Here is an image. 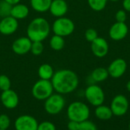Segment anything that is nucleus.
Listing matches in <instances>:
<instances>
[{"instance_id":"24","label":"nucleus","mask_w":130,"mask_h":130,"mask_svg":"<svg viewBox=\"0 0 130 130\" xmlns=\"http://www.w3.org/2000/svg\"><path fill=\"white\" fill-rule=\"evenodd\" d=\"M44 50V45L43 44V41H32L31 48H30V52L34 56H39L40 55Z\"/></svg>"},{"instance_id":"38","label":"nucleus","mask_w":130,"mask_h":130,"mask_svg":"<svg viewBox=\"0 0 130 130\" xmlns=\"http://www.w3.org/2000/svg\"><path fill=\"white\" fill-rule=\"evenodd\" d=\"M0 130H5V129H0Z\"/></svg>"},{"instance_id":"7","label":"nucleus","mask_w":130,"mask_h":130,"mask_svg":"<svg viewBox=\"0 0 130 130\" xmlns=\"http://www.w3.org/2000/svg\"><path fill=\"white\" fill-rule=\"evenodd\" d=\"M85 97L86 100L93 107H98L102 105L105 100V93L103 89L95 84L88 85L85 90Z\"/></svg>"},{"instance_id":"19","label":"nucleus","mask_w":130,"mask_h":130,"mask_svg":"<svg viewBox=\"0 0 130 130\" xmlns=\"http://www.w3.org/2000/svg\"><path fill=\"white\" fill-rule=\"evenodd\" d=\"M94 114L95 116L101 120H109L113 116L110 107L103 104L96 107Z\"/></svg>"},{"instance_id":"6","label":"nucleus","mask_w":130,"mask_h":130,"mask_svg":"<svg viewBox=\"0 0 130 130\" xmlns=\"http://www.w3.org/2000/svg\"><path fill=\"white\" fill-rule=\"evenodd\" d=\"M66 106V100L60 93H56L50 96L44 102L45 111L50 115H57Z\"/></svg>"},{"instance_id":"29","label":"nucleus","mask_w":130,"mask_h":130,"mask_svg":"<svg viewBox=\"0 0 130 130\" xmlns=\"http://www.w3.org/2000/svg\"><path fill=\"white\" fill-rule=\"evenodd\" d=\"M11 125V120L6 114L0 115V129L7 130Z\"/></svg>"},{"instance_id":"22","label":"nucleus","mask_w":130,"mask_h":130,"mask_svg":"<svg viewBox=\"0 0 130 130\" xmlns=\"http://www.w3.org/2000/svg\"><path fill=\"white\" fill-rule=\"evenodd\" d=\"M66 41L63 37L53 34L50 39V46L52 50L55 51H59L63 49Z\"/></svg>"},{"instance_id":"40","label":"nucleus","mask_w":130,"mask_h":130,"mask_svg":"<svg viewBox=\"0 0 130 130\" xmlns=\"http://www.w3.org/2000/svg\"><path fill=\"white\" fill-rule=\"evenodd\" d=\"M129 60H130V58H129Z\"/></svg>"},{"instance_id":"14","label":"nucleus","mask_w":130,"mask_h":130,"mask_svg":"<svg viewBox=\"0 0 130 130\" xmlns=\"http://www.w3.org/2000/svg\"><path fill=\"white\" fill-rule=\"evenodd\" d=\"M0 100L2 105L8 110L16 108L19 103V97L18 93L11 89L2 91Z\"/></svg>"},{"instance_id":"12","label":"nucleus","mask_w":130,"mask_h":130,"mask_svg":"<svg viewBox=\"0 0 130 130\" xmlns=\"http://www.w3.org/2000/svg\"><path fill=\"white\" fill-rule=\"evenodd\" d=\"M18 20L11 15L2 17L0 20V34L3 35H11L14 34L18 29Z\"/></svg>"},{"instance_id":"18","label":"nucleus","mask_w":130,"mask_h":130,"mask_svg":"<svg viewBox=\"0 0 130 130\" xmlns=\"http://www.w3.org/2000/svg\"><path fill=\"white\" fill-rule=\"evenodd\" d=\"M90 77L94 83H101L105 81L110 76L107 68L100 67L93 70Z\"/></svg>"},{"instance_id":"25","label":"nucleus","mask_w":130,"mask_h":130,"mask_svg":"<svg viewBox=\"0 0 130 130\" xmlns=\"http://www.w3.org/2000/svg\"><path fill=\"white\" fill-rule=\"evenodd\" d=\"M12 8V5L6 2L4 0L0 2V15L1 17H5L11 15V11Z\"/></svg>"},{"instance_id":"17","label":"nucleus","mask_w":130,"mask_h":130,"mask_svg":"<svg viewBox=\"0 0 130 130\" xmlns=\"http://www.w3.org/2000/svg\"><path fill=\"white\" fill-rule=\"evenodd\" d=\"M30 12V9L27 5L22 4V3H18L14 5H12V8L11 11V16L16 18L17 20H21L26 18Z\"/></svg>"},{"instance_id":"8","label":"nucleus","mask_w":130,"mask_h":130,"mask_svg":"<svg viewBox=\"0 0 130 130\" xmlns=\"http://www.w3.org/2000/svg\"><path fill=\"white\" fill-rule=\"evenodd\" d=\"M129 100L123 94L115 96L113 98L110 106L113 115L116 116H123L126 115L129 110Z\"/></svg>"},{"instance_id":"5","label":"nucleus","mask_w":130,"mask_h":130,"mask_svg":"<svg viewBox=\"0 0 130 130\" xmlns=\"http://www.w3.org/2000/svg\"><path fill=\"white\" fill-rule=\"evenodd\" d=\"M54 89L51 80L40 79L34 83L31 93L33 97L38 100H45L53 93Z\"/></svg>"},{"instance_id":"31","label":"nucleus","mask_w":130,"mask_h":130,"mask_svg":"<svg viewBox=\"0 0 130 130\" xmlns=\"http://www.w3.org/2000/svg\"><path fill=\"white\" fill-rule=\"evenodd\" d=\"M126 17H127L126 11L124 9H120V10H118L116 12V15H115L116 21H119V22H126Z\"/></svg>"},{"instance_id":"15","label":"nucleus","mask_w":130,"mask_h":130,"mask_svg":"<svg viewBox=\"0 0 130 130\" xmlns=\"http://www.w3.org/2000/svg\"><path fill=\"white\" fill-rule=\"evenodd\" d=\"M32 41L29 38L20 37L15 39L11 44V50L18 55H24L30 51Z\"/></svg>"},{"instance_id":"26","label":"nucleus","mask_w":130,"mask_h":130,"mask_svg":"<svg viewBox=\"0 0 130 130\" xmlns=\"http://www.w3.org/2000/svg\"><path fill=\"white\" fill-rule=\"evenodd\" d=\"M11 82L10 78L5 74H0V90L5 91L11 89Z\"/></svg>"},{"instance_id":"32","label":"nucleus","mask_w":130,"mask_h":130,"mask_svg":"<svg viewBox=\"0 0 130 130\" xmlns=\"http://www.w3.org/2000/svg\"><path fill=\"white\" fill-rule=\"evenodd\" d=\"M79 124L80 123H78L76 121L69 120V122L67 124V128L69 130H78Z\"/></svg>"},{"instance_id":"36","label":"nucleus","mask_w":130,"mask_h":130,"mask_svg":"<svg viewBox=\"0 0 130 130\" xmlns=\"http://www.w3.org/2000/svg\"><path fill=\"white\" fill-rule=\"evenodd\" d=\"M108 1H110V2H118V1H120V0H108Z\"/></svg>"},{"instance_id":"33","label":"nucleus","mask_w":130,"mask_h":130,"mask_svg":"<svg viewBox=\"0 0 130 130\" xmlns=\"http://www.w3.org/2000/svg\"><path fill=\"white\" fill-rule=\"evenodd\" d=\"M122 5L126 11L130 12V0H123Z\"/></svg>"},{"instance_id":"28","label":"nucleus","mask_w":130,"mask_h":130,"mask_svg":"<svg viewBox=\"0 0 130 130\" xmlns=\"http://www.w3.org/2000/svg\"><path fill=\"white\" fill-rule=\"evenodd\" d=\"M98 37V31L94 28H88L85 32V38L89 42H92Z\"/></svg>"},{"instance_id":"27","label":"nucleus","mask_w":130,"mask_h":130,"mask_svg":"<svg viewBox=\"0 0 130 130\" xmlns=\"http://www.w3.org/2000/svg\"><path fill=\"white\" fill-rule=\"evenodd\" d=\"M78 130H98V127L93 122L87 120L80 123Z\"/></svg>"},{"instance_id":"39","label":"nucleus","mask_w":130,"mask_h":130,"mask_svg":"<svg viewBox=\"0 0 130 130\" xmlns=\"http://www.w3.org/2000/svg\"><path fill=\"white\" fill-rule=\"evenodd\" d=\"M0 17H1V15H0Z\"/></svg>"},{"instance_id":"4","label":"nucleus","mask_w":130,"mask_h":130,"mask_svg":"<svg viewBox=\"0 0 130 130\" xmlns=\"http://www.w3.org/2000/svg\"><path fill=\"white\" fill-rule=\"evenodd\" d=\"M75 28L74 21L67 17L56 18L51 26V31L54 34L62 36L63 38L71 35Z\"/></svg>"},{"instance_id":"21","label":"nucleus","mask_w":130,"mask_h":130,"mask_svg":"<svg viewBox=\"0 0 130 130\" xmlns=\"http://www.w3.org/2000/svg\"><path fill=\"white\" fill-rule=\"evenodd\" d=\"M54 73L55 71L53 67L49 64H42L38 67V70H37V74L40 79L47 80H51Z\"/></svg>"},{"instance_id":"9","label":"nucleus","mask_w":130,"mask_h":130,"mask_svg":"<svg viewBox=\"0 0 130 130\" xmlns=\"http://www.w3.org/2000/svg\"><path fill=\"white\" fill-rule=\"evenodd\" d=\"M37 120L30 115H21L18 116L14 123L15 130H37Z\"/></svg>"},{"instance_id":"20","label":"nucleus","mask_w":130,"mask_h":130,"mask_svg":"<svg viewBox=\"0 0 130 130\" xmlns=\"http://www.w3.org/2000/svg\"><path fill=\"white\" fill-rule=\"evenodd\" d=\"M53 0H30V7L37 12L43 13L49 11Z\"/></svg>"},{"instance_id":"34","label":"nucleus","mask_w":130,"mask_h":130,"mask_svg":"<svg viewBox=\"0 0 130 130\" xmlns=\"http://www.w3.org/2000/svg\"><path fill=\"white\" fill-rule=\"evenodd\" d=\"M4 1H5L6 2L9 3V4L12 5H15V4H18V3H19L21 2V0H4Z\"/></svg>"},{"instance_id":"1","label":"nucleus","mask_w":130,"mask_h":130,"mask_svg":"<svg viewBox=\"0 0 130 130\" xmlns=\"http://www.w3.org/2000/svg\"><path fill=\"white\" fill-rule=\"evenodd\" d=\"M51 82L54 90L62 95L74 92L78 87L79 79L75 72L69 69L55 71Z\"/></svg>"},{"instance_id":"11","label":"nucleus","mask_w":130,"mask_h":130,"mask_svg":"<svg viewBox=\"0 0 130 130\" xmlns=\"http://www.w3.org/2000/svg\"><path fill=\"white\" fill-rule=\"evenodd\" d=\"M129 28L126 22L116 21L109 29V36L113 41H120L123 40L127 36Z\"/></svg>"},{"instance_id":"35","label":"nucleus","mask_w":130,"mask_h":130,"mask_svg":"<svg viewBox=\"0 0 130 130\" xmlns=\"http://www.w3.org/2000/svg\"><path fill=\"white\" fill-rule=\"evenodd\" d=\"M126 90L129 91L130 93V80L126 83Z\"/></svg>"},{"instance_id":"16","label":"nucleus","mask_w":130,"mask_h":130,"mask_svg":"<svg viewBox=\"0 0 130 130\" xmlns=\"http://www.w3.org/2000/svg\"><path fill=\"white\" fill-rule=\"evenodd\" d=\"M69 10V5L65 0H53L50 7V14L56 17L60 18L65 16Z\"/></svg>"},{"instance_id":"23","label":"nucleus","mask_w":130,"mask_h":130,"mask_svg":"<svg viewBox=\"0 0 130 130\" xmlns=\"http://www.w3.org/2000/svg\"><path fill=\"white\" fill-rule=\"evenodd\" d=\"M107 2L108 0H88V4L93 11H101L106 8Z\"/></svg>"},{"instance_id":"2","label":"nucleus","mask_w":130,"mask_h":130,"mask_svg":"<svg viewBox=\"0 0 130 130\" xmlns=\"http://www.w3.org/2000/svg\"><path fill=\"white\" fill-rule=\"evenodd\" d=\"M51 31V25L43 17H37L30 21L27 28V37L31 41H43Z\"/></svg>"},{"instance_id":"13","label":"nucleus","mask_w":130,"mask_h":130,"mask_svg":"<svg viewBox=\"0 0 130 130\" xmlns=\"http://www.w3.org/2000/svg\"><path fill=\"white\" fill-rule=\"evenodd\" d=\"M91 50L95 57L103 58L106 57L109 52L108 42L105 38L98 37L95 40L91 42Z\"/></svg>"},{"instance_id":"30","label":"nucleus","mask_w":130,"mask_h":130,"mask_svg":"<svg viewBox=\"0 0 130 130\" xmlns=\"http://www.w3.org/2000/svg\"><path fill=\"white\" fill-rule=\"evenodd\" d=\"M37 130H56V126L49 121H43L38 124Z\"/></svg>"},{"instance_id":"3","label":"nucleus","mask_w":130,"mask_h":130,"mask_svg":"<svg viewBox=\"0 0 130 130\" xmlns=\"http://www.w3.org/2000/svg\"><path fill=\"white\" fill-rule=\"evenodd\" d=\"M67 116L69 120L82 123L88 120L90 109L86 103L81 101H75L69 105L67 108Z\"/></svg>"},{"instance_id":"10","label":"nucleus","mask_w":130,"mask_h":130,"mask_svg":"<svg viewBox=\"0 0 130 130\" xmlns=\"http://www.w3.org/2000/svg\"><path fill=\"white\" fill-rule=\"evenodd\" d=\"M127 67V63L124 59L117 58L113 60L107 67L109 76L114 79L120 78L126 72Z\"/></svg>"},{"instance_id":"37","label":"nucleus","mask_w":130,"mask_h":130,"mask_svg":"<svg viewBox=\"0 0 130 130\" xmlns=\"http://www.w3.org/2000/svg\"><path fill=\"white\" fill-rule=\"evenodd\" d=\"M128 128H129V130H130V121L129 123V126H128Z\"/></svg>"}]
</instances>
